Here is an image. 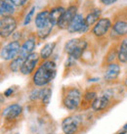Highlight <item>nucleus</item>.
<instances>
[{
    "label": "nucleus",
    "mask_w": 127,
    "mask_h": 134,
    "mask_svg": "<svg viewBox=\"0 0 127 134\" xmlns=\"http://www.w3.org/2000/svg\"><path fill=\"white\" fill-rule=\"evenodd\" d=\"M24 62H25V60L18 56L16 59L10 61V63H9V65H8V68H9V70H10L11 71H13V72L21 71Z\"/></svg>",
    "instance_id": "4be33fe9"
},
{
    "label": "nucleus",
    "mask_w": 127,
    "mask_h": 134,
    "mask_svg": "<svg viewBox=\"0 0 127 134\" xmlns=\"http://www.w3.org/2000/svg\"><path fill=\"white\" fill-rule=\"evenodd\" d=\"M12 3L15 5L18 9H22L27 6H30V4L32 3V0H10Z\"/></svg>",
    "instance_id": "a878e982"
},
{
    "label": "nucleus",
    "mask_w": 127,
    "mask_h": 134,
    "mask_svg": "<svg viewBox=\"0 0 127 134\" xmlns=\"http://www.w3.org/2000/svg\"><path fill=\"white\" fill-rule=\"evenodd\" d=\"M21 43L19 41H11L1 49V58L4 61H12L19 56L21 50Z\"/></svg>",
    "instance_id": "6e6552de"
},
{
    "label": "nucleus",
    "mask_w": 127,
    "mask_h": 134,
    "mask_svg": "<svg viewBox=\"0 0 127 134\" xmlns=\"http://www.w3.org/2000/svg\"><path fill=\"white\" fill-rule=\"evenodd\" d=\"M112 26V22L108 18H101L92 27L91 32L95 37L102 38L107 35Z\"/></svg>",
    "instance_id": "1a4fd4ad"
},
{
    "label": "nucleus",
    "mask_w": 127,
    "mask_h": 134,
    "mask_svg": "<svg viewBox=\"0 0 127 134\" xmlns=\"http://www.w3.org/2000/svg\"><path fill=\"white\" fill-rule=\"evenodd\" d=\"M84 97H85V99L87 101H92V100H95L96 99V93L95 92H87V93L84 95Z\"/></svg>",
    "instance_id": "cd10ccee"
},
{
    "label": "nucleus",
    "mask_w": 127,
    "mask_h": 134,
    "mask_svg": "<svg viewBox=\"0 0 127 134\" xmlns=\"http://www.w3.org/2000/svg\"><path fill=\"white\" fill-rule=\"evenodd\" d=\"M127 57V38L123 39L120 42L118 46V55H117V60L119 63H126Z\"/></svg>",
    "instance_id": "412c9836"
},
{
    "label": "nucleus",
    "mask_w": 127,
    "mask_h": 134,
    "mask_svg": "<svg viewBox=\"0 0 127 134\" xmlns=\"http://www.w3.org/2000/svg\"><path fill=\"white\" fill-rule=\"evenodd\" d=\"M124 129H127V123L125 124V125H124Z\"/></svg>",
    "instance_id": "7c9ffc66"
},
{
    "label": "nucleus",
    "mask_w": 127,
    "mask_h": 134,
    "mask_svg": "<svg viewBox=\"0 0 127 134\" xmlns=\"http://www.w3.org/2000/svg\"><path fill=\"white\" fill-rule=\"evenodd\" d=\"M120 74V66L117 63H112L108 64L106 67V70L104 71V79L106 81L111 82L116 80Z\"/></svg>",
    "instance_id": "2eb2a0df"
},
{
    "label": "nucleus",
    "mask_w": 127,
    "mask_h": 134,
    "mask_svg": "<svg viewBox=\"0 0 127 134\" xmlns=\"http://www.w3.org/2000/svg\"><path fill=\"white\" fill-rule=\"evenodd\" d=\"M117 0H99V2L103 5V6H111L112 4H114Z\"/></svg>",
    "instance_id": "c85d7f7f"
},
{
    "label": "nucleus",
    "mask_w": 127,
    "mask_h": 134,
    "mask_svg": "<svg viewBox=\"0 0 127 134\" xmlns=\"http://www.w3.org/2000/svg\"><path fill=\"white\" fill-rule=\"evenodd\" d=\"M36 38H37L36 34H30L28 35V37L26 38V41L21 46L19 57H21L24 60H26V57L28 56V55H30L31 53H33V50L35 48V45H36Z\"/></svg>",
    "instance_id": "ddd939ff"
},
{
    "label": "nucleus",
    "mask_w": 127,
    "mask_h": 134,
    "mask_svg": "<svg viewBox=\"0 0 127 134\" xmlns=\"http://www.w3.org/2000/svg\"><path fill=\"white\" fill-rule=\"evenodd\" d=\"M30 7V6H27L26 8L19 9L18 13L15 16L1 17V19H0V35H1V37L7 38L15 32L20 21L22 20L24 15L26 14V12L28 10Z\"/></svg>",
    "instance_id": "f03ea898"
},
{
    "label": "nucleus",
    "mask_w": 127,
    "mask_h": 134,
    "mask_svg": "<svg viewBox=\"0 0 127 134\" xmlns=\"http://www.w3.org/2000/svg\"><path fill=\"white\" fill-rule=\"evenodd\" d=\"M87 47L88 43L84 36L72 38L65 44V52L72 59L78 60L83 56Z\"/></svg>",
    "instance_id": "7ed1b4c3"
},
{
    "label": "nucleus",
    "mask_w": 127,
    "mask_h": 134,
    "mask_svg": "<svg viewBox=\"0 0 127 134\" xmlns=\"http://www.w3.org/2000/svg\"><path fill=\"white\" fill-rule=\"evenodd\" d=\"M112 32L120 37L127 35V7H123L113 15Z\"/></svg>",
    "instance_id": "39448f33"
},
{
    "label": "nucleus",
    "mask_w": 127,
    "mask_h": 134,
    "mask_svg": "<svg viewBox=\"0 0 127 134\" xmlns=\"http://www.w3.org/2000/svg\"><path fill=\"white\" fill-rule=\"evenodd\" d=\"M118 55V47H112L109 49L104 59V64L108 66V64L114 63V60L117 58Z\"/></svg>",
    "instance_id": "5701e85b"
},
{
    "label": "nucleus",
    "mask_w": 127,
    "mask_h": 134,
    "mask_svg": "<svg viewBox=\"0 0 127 134\" xmlns=\"http://www.w3.org/2000/svg\"><path fill=\"white\" fill-rule=\"evenodd\" d=\"M84 9H88V11L85 13V22L87 24V26H93L96 23L101 19L102 15V9L100 7L95 6L92 2L90 4V0H87L84 3Z\"/></svg>",
    "instance_id": "0eeeda50"
},
{
    "label": "nucleus",
    "mask_w": 127,
    "mask_h": 134,
    "mask_svg": "<svg viewBox=\"0 0 127 134\" xmlns=\"http://www.w3.org/2000/svg\"><path fill=\"white\" fill-rule=\"evenodd\" d=\"M109 103V98L106 95H102L100 97H97L92 102V109L94 111H102L107 108V106Z\"/></svg>",
    "instance_id": "aec40b11"
},
{
    "label": "nucleus",
    "mask_w": 127,
    "mask_h": 134,
    "mask_svg": "<svg viewBox=\"0 0 127 134\" xmlns=\"http://www.w3.org/2000/svg\"><path fill=\"white\" fill-rule=\"evenodd\" d=\"M57 75L56 63L52 60L43 61L39 64L36 71H34L31 76V81L35 86H45L49 84Z\"/></svg>",
    "instance_id": "f257e3e1"
},
{
    "label": "nucleus",
    "mask_w": 127,
    "mask_h": 134,
    "mask_svg": "<svg viewBox=\"0 0 127 134\" xmlns=\"http://www.w3.org/2000/svg\"><path fill=\"white\" fill-rule=\"evenodd\" d=\"M12 92H13V88H9V89H7L5 92H4V95L8 97V96H10V95H11Z\"/></svg>",
    "instance_id": "c756f323"
},
{
    "label": "nucleus",
    "mask_w": 127,
    "mask_h": 134,
    "mask_svg": "<svg viewBox=\"0 0 127 134\" xmlns=\"http://www.w3.org/2000/svg\"><path fill=\"white\" fill-rule=\"evenodd\" d=\"M21 113H22V107L20 105L14 104L5 109L2 115L6 119H12L19 116L21 115Z\"/></svg>",
    "instance_id": "a211bd4d"
},
{
    "label": "nucleus",
    "mask_w": 127,
    "mask_h": 134,
    "mask_svg": "<svg viewBox=\"0 0 127 134\" xmlns=\"http://www.w3.org/2000/svg\"><path fill=\"white\" fill-rule=\"evenodd\" d=\"M81 100V94L78 89L71 88L67 91V93L63 97V104L70 110H74L79 106Z\"/></svg>",
    "instance_id": "9b49d317"
},
{
    "label": "nucleus",
    "mask_w": 127,
    "mask_h": 134,
    "mask_svg": "<svg viewBox=\"0 0 127 134\" xmlns=\"http://www.w3.org/2000/svg\"><path fill=\"white\" fill-rule=\"evenodd\" d=\"M125 85L127 86V78H126V79H125Z\"/></svg>",
    "instance_id": "2f4dec72"
},
{
    "label": "nucleus",
    "mask_w": 127,
    "mask_h": 134,
    "mask_svg": "<svg viewBox=\"0 0 127 134\" xmlns=\"http://www.w3.org/2000/svg\"><path fill=\"white\" fill-rule=\"evenodd\" d=\"M50 24L53 26L58 25L60 21L61 17L63 14V12L67 8V5H65L63 0H55V1H50Z\"/></svg>",
    "instance_id": "423d86ee"
},
{
    "label": "nucleus",
    "mask_w": 127,
    "mask_h": 134,
    "mask_svg": "<svg viewBox=\"0 0 127 134\" xmlns=\"http://www.w3.org/2000/svg\"><path fill=\"white\" fill-rule=\"evenodd\" d=\"M34 11H35V6H32V7H30V10L27 12V14L26 15L25 17V19H24V26H26L27 25H30V21L32 19V16L34 14Z\"/></svg>",
    "instance_id": "bb28decb"
},
{
    "label": "nucleus",
    "mask_w": 127,
    "mask_h": 134,
    "mask_svg": "<svg viewBox=\"0 0 127 134\" xmlns=\"http://www.w3.org/2000/svg\"><path fill=\"white\" fill-rule=\"evenodd\" d=\"M50 5L49 3L45 6L41 11H39L34 18V25L38 30H42L50 25Z\"/></svg>",
    "instance_id": "4468645a"
},
{
    "label": "nucleus",
    "mask_w": 127,
    "mask_h": 134,
    "mask_svg": "<svg viewBox=\"0 0 127 134\" xmlns=\"http://www.w3.org/2000/svg\"><path fill=\"white\" fill-rule=\"evenodd\" d=\"M80 5H81L80 0H72L68 3L57 25L59 30H63L68 29V26H71V22L73 21L75 16L78 14V9L80 8Z\"/></svg>",
    "instance_id": "20e7f679"
},
{
    "label": "nucleus",
    "mask_w": 127,
    "mask_h": 134,
    "mask_svg": "<svg viewBox=\"0 0 127 134\" xmlns=\"http://www.w3.org/2000/svg\"><path fill=\"white\" fill-rule=\"evenodd\" d=\"M78 127V119L76 118L68 116L62 122V129L65 134H74Z\"/></svg>",
    "instance_id": "f3484780"
},
{
    "label": "nucleus",
    "mask_w": 127,
    "mask_h": 134,
    "mask_svg": "<svg viewBox=\"0 0 127 134\" xmlns=\"http://www.w3.org/2000/svg\"><path fill=\"white\" fill-rule=\"evenodd\" d=\"M19 11V9L12 3L10 0H1L0 3V16L7 17V16H15Z\"/></svg>",
    "instance_id": "dca6fc26"
},
{
    "label": "nucleus",
    "mask_w": 127,
    "mask_h": 134,
    "mask_svg": "<svg viewBox=\"0 0 127 134\" xmlns=\"http://www.w3.org/2000/svg\"><path fill=\"white\" fill-rule=\"evenodd\" d=\"M51 93H52V91H51L50 88H44V89H41L40 90V95H39V98H41L43 103L48 104L49 101H50Z\"/></svg>",
    "instance_id": "393cba45"
},
{
    "label": "nucleus",
    "mask_w": 127,
    "mask_h": 134,
    "mask_svg": "<svg viewBox=\"0 0 127 134\" xmlns=\"http://www.w3.org/2000/svg\"><path fill=\"white\" fill-rule=\"evenodd\" d=\"M57 42L56 41H53V42H48L42 47V49L40 50V61H47L49 60V58L51 57V55L54 52V49L56 47Z\"/></svg>",
    "instance_id": "6ab92c4d"
},
{
    "label": "nucleus",
    "mask_w": 127,
    "mask_h": 134,
    "mask_svg": "<svg viewBox=\"0 0 127 134\" xmlns=\"http://www.w3.org/2000/svg\"><path fill=\"white\" fill-rule=\"evenodd\" d=\"M89 30V26H87L85 22V17L83 14L78 13L75 16L73 21L71 22V26L67 29L68 34H85Z\"/></svg>",
    "instance_id": "9d476101"
},
{
    "label": "nucleus",
    "mask_w": 127,
    "mask_h": 134,
    "mask_svg": "<svg viewBox=\"0 0 127 134\" xmlns=\"http://www.w3.org/2000/svg\"><path fill=\"white\" fill-rule=\"evenodd\" d=\"M126 61H127V57H126Z\"/></svg>",
    "instance_id": "473e14b6"
},
{
    "label": "nucleus",
    "mask_w": 127,
    "mask_h": 134,
    "mask_svg": "<svg viewBox=\"0 0 127 134\" xmlns=\"http://www.w3.org/2000/svg\"><path fill=\"white\" fill-rule=\"evenodd\" d=\"M39 61H40V55L36 52L31 53V54L28 55V56L26 57V59L25 60V62L22 64L21 72H22L24 75H31L34 71V70H35V68H36Z\"/></svg>",
    "instance_id": "f8f14e48"
},
{
    "label": "nucleus",
    "mask_w": 127,
    "mask_h": 134,
    "mask_svg": "<svg viewBox=\"0 0 127 134\" xmlns=\"http://www.w3.org/2000/svg\"><path fill=\"white\" fill-rule=\"evenodd\" d=\"M53 27H54V26L50 24L49 26H47L46 27H44V29H42V30H38L37 31H36L37 38L38 39H40V40L46 39L47 36L50 35V34H51V31H52V30H53Z\"/></svg>",
    "instance_id": "b1692460"
}]
</instances>
